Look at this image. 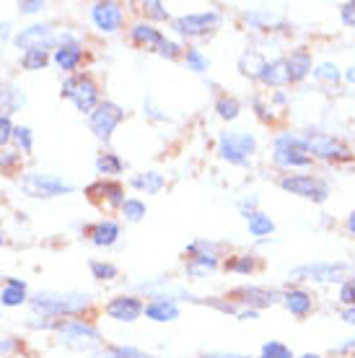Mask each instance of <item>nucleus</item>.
<instances>
[{
	"label": "nucleus",
	"instance_id": "nucleus-1",
	"mask_svg": "<svg viewBox=\"0 0 355 358\" xmlns=\"http://www.w3.org/2000/svg\"><path fill=\"white\" fill-rule=\"evenodd\" d=\"M29 306L34 314L50 317V320H68L91 309V296L83 291H36L29 296Z\"/></svg>",
	"mask_w": 355,
	"mask_h": 358
},
{
	"label": "nucleus",
	"instance_id": "nucleus-2",
	"mask_svg": "<svg viewBox=\"0 0 355 358\" xmlns=\"http://www.w3.org/2000/svg\"><path fill=\"white\" fill-rule=\"evenodd\" d=\"M55 332H57V341L60 345L71 350H91L99 345V330L86 320L78 317H68V320H57L55 322Z\"/></svg>",
	"mask_w": 355,
	"mask_h": 358
},
{
	"label": "nucleus",
	"instance_id": "nucleus-3",
	"mask_svg": "<svg viewBox=\"0 0 355 358\" xmlns=\"http://www.w3.org/2000/svg\"><path fill=\"white\" fill-rule=\"evenodd\" d=\"M60 96L71 99L75 109L83 112V115H91L94 109L99 107V86L94 83L89 73H75V76H68L60 86Z\"/></svg>",
	"mask_w": 355,
	"mask_h": 358
},
{
	"label": "nucleus",
	"instance_id": "nucleus-4",
	"mask_svg": "<svg viewBox=\"0 0 355 358\" xmlns=\"http://www.w3.org/2000/svg\"><path fill=\"white\" fill-rule=\"evenodd\" d=\"M257 151V138L244 130H229L218 138V156L233 166H247L252 153Z\"/></svg>",
	"mask_w": 355,
	"mask_h": 358
},
{
	"label": "nucleus",
	"instance_id": "nucleus-5",
	"mask_svg": "<svg viewBox=\"0 0 355 358\" xmlns=\"http://www.w3.org/2000/svg\"><path fill=\"white\" fill-rule=\"evenodd\" d=\"M21 192L29 197H62L73 195L75 185L57 174H42V171H27L21 177Z\"/></svg>",
	"mask_w": 355,
	"mask_h": 358
},
{
	"label": "nucleus",
	"instance_id": "nucleus-6",
	"mask_svg": "<svg viewBox=\"0 0 355 358\" xmlns=\"http://www.w3.org/2000/svg\"><path fill=\"white\" fill-rule=\"evenodd\" d=\"M273 159L283 169H298V166H309L311 164V156L306 151V141H303L301 135H294V133L277 135Z\"/></svg>",
	"mask_w": 355,
	"mask_h": 358
},
{
	"label": "nucleus",
	"instance_id": "nucleus-7",
	"mask_svg": "<svg viewBox=\"0 0 355 358\" xmlns=\"http://www.w3.org/2000/svg\"><path fill=\"white\" fill-rule=\"evenodd\" d=\"M223 16L218 10H205V13H187V16H179L171 21V29L177 31L179 36H189V39H197V36H208L210 31L221 27Z\"/></svg>",
	"mask_w": 355,
	"mask_h": 358
},
{
	"label": "nucleus",
	"instance_id": "nucleus-8",
	"mask_svg": "<svg viewBox=\"0 0 355 358\" xmlns=\"http://www.w3.org/2000/svg\"><path fill=\"white\" fill-rule=\"evenodd\" d=\"M303 141H306L309 156H317V159H324V162H350V159H353V151H350L342 141L332 138V135L309 133Z\"/></svg>",
	"mask_w": 355,
	"mask_h": 358
},
{
	"label": "nucleus",
	"instance_id": "nucleus-9",
	"mask_svg": "<svg viewBox=\"0 0 355 358\" xmlns=\"http://www.w3.org/2000/svg\"><path fill=\"white\" fill-rule=\"evenodd\" d=\"M122 117H124V112L119 104H115V101H99V107L89 115L91 133L96 135L99 141L107 143L109 138L115 135L117 125L122 122Z\"/></svg>",
	"mask_w": 355,
	"mask_h": 358
},
{
	"label": "nucleus",
	"instance_id": "nucleus-10",
	"mask_svg": "<svg viewBox=\"0 0 355 358\" xmlns=\"http://www.w3.org/2000/svg\"><path fill=\"white\" fill-rule=\"evenodd\" d=\"M13 45L24 52H29V50H47L50 52L57 47V29L52 24H31L13 36Z\"/></svg>",
	"mask_w": 355,
	"mask_h": 358
},
{
	"label": "nucleus",
	"instance_id": "nucleus-11",
	"mask_svg": "<svg viewBox=\"0 0 355 358\" xmlns=\"http://www.w3.org/2000/svg\"><path fill=\"white\" fill-rule=\"evenodd\" d=\"M280 187H283L285 192H291V195L309 197L314 203H324L329 197L327 182L311 177V174H288V177L280 179Z\"/></svg>",
	"mask_w": 355,
	"mask_h": 358
},
{
	"label": "nucleus",
	"instance_id": "nucleus-12",
	"mask_svg": "<svg viewBox=\"0 0 355 358\" xmlns=\"http://www.w3.org/2000/svg\"><path fill=\"white\" fill-rule=\"evenodd\" d=\"M347 273V265L342 262H311V265H301V268L291 270V280H317V283H335L342 280Z\"/></svg>",
	"mask_w": 355,
	"mask_h": 358
},
{
	"label": "nucleus",
	"instance_id": "nucleus-13",
	"mask_svg": "<svg viewBox=\"0 0 355 358\" xmlns=\"http://www.w3.org/2000/svg\"><path fill=\"white\" fill-rule=\"evenodd\" d=\"M91 24L101 31V34H115L122 27V8L115 0H104V3H94L91 6Z\"/></svg>",
	"mask_w": 355,
	"mask_h": 358
},
{
	"label": "nucleus",
	"instance_id": "nucleus-14",
	"mask_svg": "<svg viewBox=\"0 0 355 358\" xmlns=\"http://www.w3.org/2000/svg\"><path fill=\"white\" fill-rule=\"evenodd\" d=\"M143 301L138 296H115L107 306H104V312H107L109 320H115V322H135V320H140L143 314Z\"/></svg>",
	"mask_w": 355,
	"mask_h": 358
},
{
	"label": "nucleus",
	"instance_id": "nucleus-15",
	"mask_svg": "<svg viewBox=\"0 0 355 358\" xmlns=\"http://www.w3.org/2000/svg\"><path fill=\"white\" fill-rule=\"evenodd\" d=\"M52 63L60 68L62 73H73L80 68L83 63V45L80 42H65V45H57L52 50Z\"/></svg>",
	"mask_w": 355,
	"mask_h": 358
},
{
	"label": "nucleus",
	"instance_id": "nucleus-16",
	"mask_svg": "<svg viewBox=\"0 0 355 358\" xmlns=\"http://www.w3.org/2000/svg\"><path fill=\"white\" fill-rule=\"evenodd\" d=\"M27 107V94L13 81H0V115L13 117Z\"/></svg>",
	"mask_w": 355,
	"mask_h": 358
},
{
	"label": "nucleus",
	"instance_id": "nucleus-17",
	"mask_svg": "<svg viewBox=\"0 0 355 358\" xmlns=\"http://www.w3.org/2000/svg\"><path fill=\"white\" fill-rule=\"evenodd\" d=\"M0 304L16 309V306L29 304V286L21 278H6V283L0 288Z\"/></svg>",
	"mask_w": 355,
	"mask_h": 358
},
{
	"label": "nucleus",
	"instance_id": "nucleus-18",
	"mask_svg": "<svg viewBox=\"0 0 355 358\" xmlns=\"http://www.w3.org/2000/svg\"><path fill=\"white\" fill-rule=\"evenodd\" d=\"M89 239L94 247H101V250H109L115 247L117 239H119V224L112 221V218H104V221H96V224L89 229Z\"/></svg>",
	"mask_w": 355,
	"mask_h": 358
},
{
	"label": "nucleus",
	"instance_id": "nucleus-19",
	"mask_svg": "<svg viewBox=\"0 0 355 358\" xmlns=\"http://www.w3.org/2000/svg\"><path fill=\"white\" fill-rule=\"evenodd\" d=\"M143 314L151 322H174V320H179V304L171 299H153L143 306Z\"/></svg>",
	"mask_w": 355,
	"mask_h": 358
},
{
	"label": "nucleus",
	"instance_id": "nucleus-20",
	"mask_svg": "<svg viewBox=\"0 0 355 358\" xmlns=\"http://www.w3.org/2000/svg\"><path fill=\"white\" fill-rule=\"evenodd\" d=\"M89 192L99 200H104L109 208H122V203L127 200L124 197V187L119 182H112V179H101L96 185H91Z\"/></svg>",
	"mask_w": 355,
	"mask_h": 358
},
{
	"label": "nucleus",
	"instance_id": "nucleus-21",
	"mask_svg": "<svg viewBox=\"0 0 355 358\" xmlns=\"http://www.w3.org/2000/svg\"><path fill=\"white\" fill-rule=\"evenodd\" d=\"M236 296H241L239 301L241 304H247L249 309H262V306H273L280 299L277 291H270V288H257V286H247V288H239Z\"/></svg>",
	"mask_w": 355,
	"mask_h": 358
},
{
	"label": "nucleus",
	"instance_id": "nucleus-22",
	"mask_svg": "<svg viewBox=\"0 0 355 358\" xmlns=\"http://www.w3.org/2000/svg\"><path fill=\"white\" fill-rule=\"evenodd\" d=\"M130 39H133L138 47H143V50H159V47L164 45V39H166V36L161 34L153 24L140 21V24H135V27L130 29Z\"/></svg>",
	"mask_w": 355,
	"mask_h": 358
},
{
	"label": "nucleus",
	"instance_id": "nucleus-23",
	"mask_svg": "<svg viewBox=\"0 0 355 358\" xmlns=\"http://www.w3.org/2000/svg\"><path fill=\"white\" fill-rule=\"evenodd\" d=\"M285 65H288L291 83L303 81L311 73V52L309 50H296V52H291V57H285Z\"/></svg>",
	"mask_w": 355,
	"mask_h": 358
},
{
	"label": "nucleus",
	"instance_id": "nucleus-24",
	"mask_svg": "<svg viewBox=\"0 0 355 358\" xmlns=\"http://www.w3.org/2000/svg\"><path fill=\"white\" fill-rule=\"evenodd\" d=\"M244 21L254 29H277L285 24V16L283 13H277V10L259 8V10H249V13H244Z\"/></svg>",
	"mask_w": 355,
	"mask_h": 358
},
{
	"label": "nucleus",
	"instance_id": "nucleus-25",
	"mask_svg": "<svg viewBox=\"0 0 355 358\" xmlns=\"http://www.w3.org/2000/svg\"><path fill=\"white\" fill-rule=\"evenodd\" d=\"M259 81L267 83V86H285L291 83V76H288V65H285V57L280 60H273V63H265L262 73H259Z\"/></svg>",
	"mask_w": 355,
	"mask_h": 358
},
{
	"label": "nucleus",
	"instance_id": "nucleus-26",
	"mask_svg": "<svg viewBox=\"0 0 355 358\" xmlns=\"http://www.w3.org/2000/svg\"><path fill=\"white\" fill-rule=\"evenodd\" d=\"M221 265L218 260V255H195V257H189L187 260V275L189 278H208L210 273H215Z\"/></svg>",
	"mask_w": 355,
	"mask_h": 358
},
{
	"label": "nucleus",
	"instance_id": "nucleus-27",
	"mask_svg": "<svg viewBox=\"0 0 355 358\" xmlns=\"http://www.w3.org/2000/svg\"><path fill=\"white\" fill-rule=\"evenodd\" d=\"M130 187L140 189L145 195H159L161 189L166 187V179L159 171H143V174H135L130 177Z\"/></svg>",
	"mask_w": 355,
	"mask_h": 358
},
{
	"label": "nucleus",
	"instance_id": "nucleus-28",
	"mask_svg": "<svg viewBox=\"0 0 355 358\" xmlns=\"http://www.w3.org/2000/svg\"><path fill=\"white\" fill-rule=\"evenodd\" d=\"M283 304H285V309H288L291 314H296V317H306V314L311 312L314 301H311V296L306 294V291H301V288H291L288 294H283Z\"/></svg>",
	"mask_w": 355,
	"mask_h": 358
},
{
	"label": "nucleus",
	"instance_id": "nucleus-29",
	"mask_svg": "<svg viewBox=\"0 0 355 358\" xmlns=\"http://www.w3.org/2000/svg\"><path fill=\"white\" fill-rule=\"evenodd\" d=\"M265 63L267 60L257 52V50H247V52L239 57V71H241V76H247V78H257L259 81V73H262Z\"/></svg>",
	"mask_w": 355,
	"mask_h": 358
},
{
	"label": "nucleus",
	"instance_id": "nucleus-30",
	"mask_svg": "<svg viewBox=\"0 0 355 358\" xmlns=\"http://www.w3.org/2000/svg\"><path fill=\"white\" fill-rule=\"evenodd\" d=\"M50 63H52V55L47 52V50H29V52L21 55V68L29 73L45 71Z\"/></svg>",
	"mask_w": 355,
	"mask_h": 358
},
{
	"label": "nucleus",
	"instance_id": "nucleus-31",
	"mask_svg": "<svg viewBox=\"0 0 355 358\" xmlns=\"http://www.w3.org/2000/svg\"><path fill=\"white\" fill-rule=\"evenodd\" d=\"M122 169H124V164H122V159H119L117 153H101V156L96 159V171L104 179L122 174Z\"/></svg>",
	"mask_w": 355,
	"mask_h": 358
},
{
	"label": "nucleus",
	"instance_id": "nucleus-32",
	"mask_svg": "<svg viewBox=\"0 0 355 358\" xmlns=\"http://www.w3.org/2000/svg\"><path fill=\"white\" fill-rule=\"evenodd\" d=\"M247 224H249V234L252 236H270V234L275 231V224H273V218L265 213H252L247 218Z\"/></svg>",
	"mask_w": 355,
	"mask_h": 358
},
{
	"label": "nucleus",
	"instance_id": "nucleus-33",
	"mask_svg": "<svg viewBox=\"0 0 355 358\" xmlns=\"http://www.w3.org/2000/svg\"><path fill=\"white\" fill-rule=\"evenodd\" d=\"M10 143H16V151L24 156V153H31L34 148V133H31V127L27 125H16L13 127V141Z\"/></svg>",
	"mask_w": 355,
	"mask_h": 358
},
{
	"label": "nucleus",
	"instance_id": "nucleus-34",
	"mask_svg": "<svg viewBox=\"0 0 355 358\" xmlns=\"http://www.w3.org/2000/svg\"><path fill=\"white\" fill-rule=\"evenodd\" d=\"M119 210H122L124 221L138 224V221H143V218H145V210H148V208H145V203H143V200H138V197H127Z\"/></svg>",
	"mask_w": 355,
	"mask_h": 358
},
{
	"label": "nucleus",
	"instance_id": "nucleus-35",
	"mask_svg": "<svg viewBox=\"0 0 355 358\" xmlns=\"http://www.w3.org/2000/svg\"><path fill=\"white\" fill-rule=\"evenodd\" d=\"M215 112H218V117L221 120H236L239 117V112H241V104L236 101L233 96H221L218 101H215Z\"/></svg>",
	"mask_w": 355,
	"mask_h": 358
},
{
	"label": "nucleus",
	"instance_id": "nucleus-36",
	"mask_svg": "<svg viewBox=\"0 0 355 358\" xmlns=\"http://www.w3.org/2000/svg\"><path fill=\"white\" fill-rule=\"evenodd\" d=\"M91 275L96 278V280H115L117 275H119V270H117V265H112V262H104V260H91Z\"/></svg>",
	"mask_w": 355,
	"mask_h": 358
},
{
	"label": "nucleus",
	"instance_id": "nucleus-37",
	"mask_svg": "<svg viewBox=\"0 0 355 358\" xmlns=\"http://www.w3.org/2000/svg\"><path fill=\"white\" fill-rule=\"evenodd\" d=\"M184 60H187V68H189V71H195V73H205L208 68H210V60H208L197 47H187Z\"/></svg>",
	"mask_w": 355,
	"mask_h": 358
},
{
	"label": "nucleus",
	"instance_id": "nucleus-38",
	"mask_svg": "<svg viewBox=\"0 0 355 358\" xmlns=\"http://www.w3.org/2000/svg\"><path fill=\"white\" fill-rule=\"evenodd\" d=\"M226 268L231 270V273H241V275H249L252 270L257 268V260H254L252 255H239V257H233L231 262H226Z\"/></svg>",
	"mask_w": 355,
	"mask_h": 358
},
{
	"label": "nucleus",
	"instance_id": "nucleus-39",
	"mask_svg": "<svg viewBox=\"0 0 355 358\" xmlns=\"http://www.w3.org/2000/svg\"><path fill=\"white\" fill-rule=\"evenodd\" d=\"M262 358H294V353H291V348L283 345V343L270 341L262 345Z\"/></svg>",
	"mask_w": 355,
	"mask_h": 358
},
{
	"label": "nucleus",
	"instance_id": "nucleus-40",
	"mask_svg": "<svg viewBox=\"0 0 355 358\" xmlns=\"http://www.w3.org/2000/svg\"><path fill=\"white\" fill-rule=\"evenodd\" d=\"M143 10H145V16L153 18V21H169V10L164 8V3H159V0L143 3Z\"/></svg>",
	"mask_w": 355,
	"mask_h": 358
},
{
	"label": "nucleus",
	"instance_id": "nucleus-41",
	"mask_svg": "<svg viewBox=\"0 0 355 358\" xmlns=\"http://www.w3.org/2000/svg\"><path fill=\"white\" fill-rule=\"evenodd\" d=\"M314 76L319 78V81H340V71H338V65L335 63H321L317 71H314Z\"/></svg>",
	"mask_w": 355,
	"mask_h": 358
},
{
	"label": "nucleus",
	"instance_id": "nucleus-42",
	"mask_svg": "<svg viewBox=\"0 0 355 358\" xmlns=\"http://www.w3.org/2000/svg\"><path fill=\"white\" fill-rule=\"evenodd\" d=\"M13 120H10V117H3L0 115V148H3V145H8L10 141H13Z\"/></svg>",
	"mask_w": 355,
	"mask_h": 358
},
{
	"label": "nucleus",
	"instance_id": "nucleus-43",
	"mask_svg": "<svg viewBox=\"0 0 355 358\" xmlns=\"http://www.w3.org/2000/svg\"><path fill=\"white\" fill-rule=\"evenodd\" d=\"M112 353H115V358H153L143 350L133 348V345H112Z\"/></svg>",
	"mask_w": 355,
	"mask_h": 358
},
{
	"label": "nucleus",
	"instance_id": "nucleus-44",
	"mask_svg": "<svg viewBox=\"0 0 355 358\" xmlns=\"http://www.w3.org/2000/svg\"><path fill=\"white\" fill-rule=\"evenodd\" d=\"M340 299H342V304L345 306H355V275L347 278L342 288H340Z\"/></svg>",
	"mask_w": 355,
	"mask_h": 358
},
{
	"label": "nucleus",
	"instance_id": "nucleus-45",
	"mask_svg": "<svg viewBox=\"0 0 355 358\" xmlns=\"http://www.w3.org/2000/svg\"><path fill=\"white\" fill-rule=\"evenodd\" d=\"M18 164H21V153H18V151H3V153H0V169H3V171L16 169Z\"/></svg>",
	"mask_w": 355,
	"mask_h": 358
},
{
	"label": "nucleus",
	"instance_id": "nucleus-46",
	"mask_svg": "<svg viewBox=\"0 0 355 358\" xmlns=\"http://www.w3.org/2000/svg\"><path fill=\"white\" fill-rule=\"evenodd\" d=\"M159 55L161 57H169V60H177L179 55H182V47L174 39H164V45L159 47Z\"/></svg>",
	"mask_w": 355,
	"mask_h": 358
},
{
	"label": "nucleus",
	"instance_id": "nucleus-47",
	"mask_svg": "<svg viewBox=\"0 0 355 358\" xmlns=\"http://www.w3.org/2000/svg\"><path fill=\"white\" fill-rule=\"evenodd\" d=\"M42 8H45L42 0H21V3H18V10H21V13H29V16H31V13H39Z\"/></svg>",
	"mask_w": 355,
	"mask_h": 358
},
{
	"label": "nucleus",
	"instance_id": "nucleus-48",
	"mask_svg": "<svg viewBox=\"0 0 355 358\" xmlns=\"http://www.w3.org/2000/svg\"><path fill=\"white\" fill-rule=\"evenodd\" d=\"M239 210H241V215H244V218H249L252 213H257V197H254V195L244 197V200L239 203Z\"/></svg>",
	"mask_w": 355,
	"mask_h": 358
},
{
	"label": "nucleus",
	"instance_id": "nucleus-49",
	"mask_svg": "<svg viewBox=\"0 0 355 358\" xmlns=\"http://www.w3.org/2000/svg\"><path fill=\"white\" fill-rule=\"evenodd\" d=\"M340 16H342V24H345V27H355V0H353V3H345V6H342Z\"/></svg>",
	"mask_w": 355,
	"mask_h": 358
},
{
	"label": "nucleus",
	"instance_id": "nucleus-50",
	"mask_svg": "<svg viewBox=\"0 0 355 358\" xmlns=\"http://www.w3.org/2000/svg\"><path fill=\"white\" fill-rule=\"evenodd\" d=\"M18 350V341L16 338H0V356H10Z\"/></svg>",
	"mask_w": 355,
	"mask_h": 358
},
{
	"label": "nucleus",
	"instance_id": "nucleus-51",
	"mask_svg": "<svg viewBox=\"0 0 355 358\" xmlns=\"http://www.w3.org/2000/svg\"><path fill=\"white\" fill-rule=\"evenodd\" d=\"M145 112H148V117H153V120H166V115H161V109L153 104L151 96H145Z\"/></svg>",
	"mask_w": 355,
	"mask_h": 358
},
{
	"label": "nucleus",
	"instance_id": "nucleus-52",
	"mask_svg": "<svg viewBox=\"0 0 355 358\" xmlns=\"http://www.w3.org/2000/svg\"><path fill=\"white\" fill-rule=\"evenodd\" d=\"M8 34H10V24L8 21H0V52H3V47H6Z\"/></svg>",
	"mask_w": 355,
	"mask_h": 358
},
{
	"label": "nucleus",
	"instance_id": "nucleus-53",
	"mask_svg": "<svg viewBox=\"0 0 355 358\" xmlns=\"http://www.w3.org/2000/svg\"><path fill=\"white\" fill-rule=\"evenodd\" d=\"M205 358H252V356H241V353H221V350H213V353H205Z\"/></svg>",
	"mask_w": 355,
	"mask_h": 358
},
{
	"label": "nucleus",
	"instance_id": "nucleus-54",
	"mask_svg": "<svg viewBox=\"0 0 355 358\" xmlns=\"http://www.w3.org/2000/svg\"><path fill=\"white\" fill-rule=\"evenodd\" d=\"M236 317H239V320H257L259 312H257V309H249V306H247V309H239V312H236Z\"/></svg>",
	"mask_w": 355,
	"mask_h": 358
},
{
	"label": "nucleus",
	"instance_id": "nucleus-55",
	"mask_svg": "<svg viewBox=\"0 0 355 358\" xmlns=\"http://www.w3.org/2000/svg\"><path fill=\"white\" fill-rule=\"evenodd\" d=\"M342 320H345L347 324H353V327H355V306H345V312H342Z\"/></svg>",
	"mask_w": 355,
	"mask_h": 358
},
{
	"label": "nucleus",
	"instance_id": "nucleus-56",
	"mask_svg": "<svg viewBox=\"0 0 355 358\" xmlns=\"http://www.w3.org/2000/svg\"><path fill=\"white\" fill-rule=\"evenodd\" d=\"M89 358H115V353H112V348H99V350H94Z\"/></svg>",
	"mask_w": 355,
	"mask_h": 358
},
{
	"label": "nucleus",
	"instance_id": "nucleus-57",
	"mask_svg": "<svg viewBox=\"0 0 355 358\" xmlns=\"http://www.w3.org/2000/svg\"><path fill=\"white\" fill-rule=\"evenodd\" d=\"M345 81H347V83H355V68H347V73H345Z\"/></svg>",
	"mask_w": 355,
	"mask_h": 358
},
{
	"label": "nucleus",
	"instance_id": "nucleus-58",
	"mask_svg": "<svg viewBox=\"0 0 355 358\" xmlns=\"http://www.w3.org/2000/svg\"><path fill=\"white\" fill-rule=\"evenodd\" d=\"M340 350H342V353H345V350H355V341H347V343H342V345H340Z\"/></svg>",
	"mask_w": 355,
	"mask_h": 358
},
{
	"label": "nucleus",
	"instance_id": "nucleus-59",
	"mask_svg": "<svg viewBox=\"0 0 355 358\" xmlns=\"http://www.w3.org/2000/svg\"><path fill=\"white\" fill-rule=\"evenodd\" d=\"M273 101H275V104H285V94H280V91H277L275 96H273Z\"/></svg>",
	"mask_w": 355,
	"mask_h": 358
},
{
	"label": "nucleus",
	"instance_id": "nucleus-60",
	"mask_svg": "<svg viewBox=\"0 0 355 358\" xmlns=\"http://www.w3.org/2000/svg\"><path fill=\"white\" fill-rule=\"evenodd\" d=\"M347 229H350V231L355 234V213L350 215V218H347Z\"/></svg>",
	"mask_w": 355,
	"mask_h": 358
},
{
	"label": "nucleus",
	"instance_id": "nucleus-61",
	"mask_svg": "<svg viewBox=\"0 0 355 358\" xmlns=\"http://www.w3.org/2000/svg\"><path fill=\"white\" fill-rule=\"evenodd\" d=\"M3 244H6V236H3V231H0V247H3Z\"/></svg>",
	"mask_w": 355,
	"mask_h": 358
},
{
	"label": "nucleus",
	"instance_id": "nucleus-62",
	"mask_svg": "<svg viewBox=\"0 0 355 358\" xmlns=\"http://www.w3.org/2000/svg\"><path fill=\"white\" fill-rule=\"evenodd\" d=\"M301 358H321V356H314V353H306V356H301Z\"/></svg>",
	"mask_w": 355,
	"mask_h": 358
}]
</instances>
